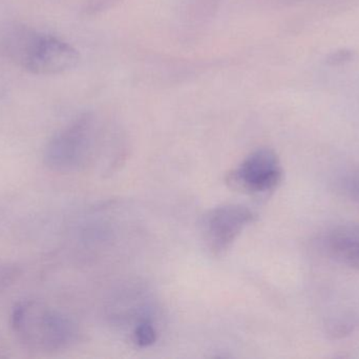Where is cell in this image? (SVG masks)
<instances>
[{"mask_svg":"<svg viewBox=\"0 0 359 359\" xmlns=\"http://www.w3.org/2000/svg\"><path fill=\"white\" fill-rule=\"evenodd\" d=\"M0 52L35 75L65 73L80 59L79 52L65 40L18 22L8 23L0 30Z\"/></svg>","mask_w":359,"mask_h":359,"instance_id":"cell-1","label":"cell"},{"mask_svg":"<svg viewBox=\"0 0 359 359\" xmlns=\"http://www.w3.org/2000/svg\"><path fill=\"white\" fill-rule=\"evenodd\" d=\"M119 141L113 126H107L98 116L81 114L50 139L44 162L56 172H78L92 164L105 149L116 150Z\"/></svg>","mask_w":359,"mask_h":359,"instance_id":"cell-2","label":"cell"},{"mask_svg":"<svg viewBox=\"0 0 359 359\" xmlns=\"http://www.w3.org/2000/svg\"><path fill=\"white\" fill-rule=\"evenodd\" d=\"M12 328L25 347L46 353L67 349L79 339L71 318L39 301L18 303L13 310Z\"/></svg>","mask_w":359,"mask_h":359,"instance_id":"cell-3","label":"cell"},{"mask_svg":"<svg viewBox=\"0 0 359 359\" xmlns=\"http://www.w3.org/2000/svg\"><path fill=\"white\" fill-rule=\"evenodd\" d=\"M283 177L284 170L278 154L269 148H261L251 152L230 171L226 183L248 195H265L278 189Z\"/></svg>","mask_w":359,"mask_h":359,"instance_id":"cell-4","label":"cell"},{"mask_svg":"<svg viewBox=\"0 0 359 359\" xmlns=\"http://www.w3.org/2000/svg\"><path fill=\"white\" fill-rule=\"evenodd\" d=\"M257 218V213L244 204H227L210 209L200 223L205 247L211 254L221 256Z\"/></svg>","mask_w":359,"mask_h":359,"instance_id":"cell-5","label":"cell"},{"mask_svg":"<svg viewBox=\"0 0 359 359\" xmlns=\"http://www.w3.org/2000/svg\"><path fill=\"white\" fill-rule=\"evenodd\" d=\"M316 244L329 259L359 271V223L331 228L318 237Z\"/></svg>","mask_w":359,"mask_h":359,"instance_id":"cell-6","label":"cell"},{"mask_svg":"<svg viewBox=\"0 0 359 359\" xmlns=\"http://www.w3.org/2000/svg\"><path fill=\"white\" fill-rule=\"evenodd\" d=\"M158 335V327L151 315L143 318L133 327L132 341L137 347L147 348L155 345Z\"/></svg>","mask_w":359,"mask_h":359,"instance_id":"cell-7","label":"cell"},{"mask_svg":"<svg viewBox=\"0 0 359 359\" xmlns=\"http://www.w3.org/2000/svg\"><path fill=\"white\" fill-rule=\"evenodd\" d=\"M358 320V316L352 314V315L343 316V318H339V320H333L328 326L329 333L333 335L335 339L345 337L346 335H349L350 333L355 330V328L359 327Z\"/></svg>","mask_w":359,"mask_h":359,"instance_id":"cell-8","label":"cell"},{"mask_svg":"<svg viewBox=\"0 0 359 359\" xmlns=\"http://www.w3.org/2000/svg\"><path fill=\"white\" fill-rule=\"evenodd\" d=\"M343 187L346 194L359 204V168L345 177Z\"/></svg>","mask_w":359,"mask_h":359,"instance_id":"cell-9","label":"cell"}]
</instances>
